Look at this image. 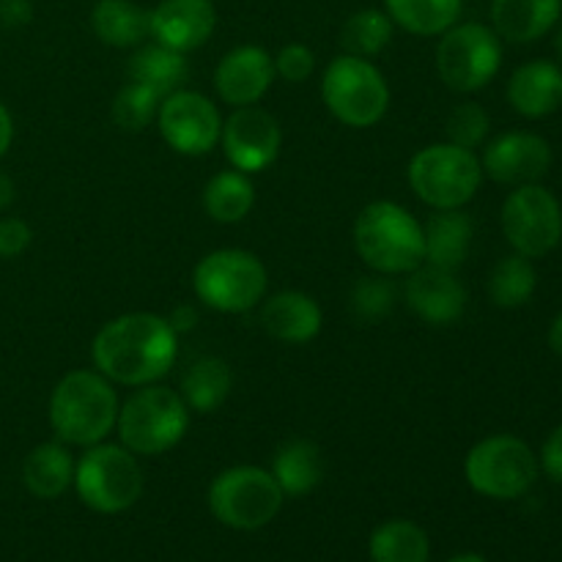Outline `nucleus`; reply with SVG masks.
<instances>
[{
	"mask_svg": "<svg viewBox=\"0 0 562 562\" xmlns=\"http://www.w3.org/2000/svg\"><path fill=\"white\" fill-rule=\"evenodd\" d=\"M267 267L239 247H223L198 261L192 289L203 305L220 313H247L267 294Z\"/></svg>",
	"mask_w": 562,
	"mask_h": 562,
	"instance_id": "obj_7",
	"label": "nucleus"
},
{
	"mask_svg": "<svg viewBox=\"0 0 562 562\" xmlns=\"http://www.w3.org/2000/svg\"><path fill=\"white\" fill-rule=\"evenodd\" d=\"M448 562H488V560L481 558V554H475V552H464V554H456V558H450Z\"/></svg>",
	"mask_w": 562,
	"mask_h": 562,
	"instance_id": "obj_44",
	"label": "nucleus"
},
{
	"mask_svg": "<svg viewBox=\"0 0 562 562\" xmlns=\"http://www.w3.org/2000/svg\"><path fill=\"white\" fill-rule=\"evenodd\" d=\"M91 27L108 47L132 49L151 36V11L135 0H97L91 11Z\"/></svg>",
	"mask_w": 562,
	"mask_h": 562,
	"instance_id": "obj_23",
	"label": "nucleus"
},
{
	"mask_svg": "<svg viewBox=\"0 0 562 562\" xmlns=\"http://www.w3.org/2000/svg\"><path fill=\"white\" fill-rule=\"evenodd\" d=\"M488 130H492V119L477 102H461L459 108L450 110L448 121H445L448 143L467 148V151L481 148L486 143Z\"/></svg>",
	"mask_w": 562,
	"mask_h": 562,
	"instance_id": "obj_35",
	"label": "nucleus"
},
{
	"mask_svg": "<svg viewBox=\"0 0 562 562\" xmlns=\"http://www.w3.org/2000/svg\"><path fill=\"white\" fill-rule=\"evenodd\" d=\"M483 181V165L475 151L434 143L420 148L409 162V184L415 195L431 209H461L477 195Z\"/></svg>",
	"mask_w": 562,
	"mask_h": 562,
	"instance_id": "obj_9",
	"label": "nucleus"
},
{
	"mask_svg": "<svg viewBox=\"0 0 562 562\" xmlns=\"http://www.w3.org/2000/svg\"><path fill=\"white\" fill-rule=\"evenodd\" d=\"M283 499L285 494L272 472L250 464L220 472L209 486V510L214 519L241 532L261 530L274 521Z\"/></svg>",
	"mask_w": 562,
	"mask_h": 562,
	"instance_id": "obj_6",
	"label": "nucleus"
},
{
	"mask_svg": "<svg viewBox=\"0 0 562 562\" xmlns=\"http://www.w3.org/2000/svg\"><path fill=\"white\" fill-rule=\"evenodd\" d=\"M508 102L525 119H547L562 104V66L530 60L510 75Z\"/></svg>",
	"mask_w": 562,
	"mask_h": 562,
	"instance_id": "obj_20",
	"label": "nucleus"
},
{
	"mask_svg": "<svg viewBox=\"0 0 562 562\" xmlns=\"http://www.w3.org/2000/svg\"><path fill=\"white\" fill-rule=\"evenodd\" d=\"M404 300L417 318L434 327L456 324L467 311V289L459 274L431 263H420L415 272L406 274Z\"/></svg>",
	"mask_w": 562,
	"mask_h": 562,
	"instance_id": "obj_16",
	"label": "nucleus"
},
{
	"mask_svg": "<svg viewBox=\"0 0 562 562\" xmlns=\"http://www.w3.org/2000/svg\"><path fill=\"white\" fill-rule=\"evenodd\" d=\"M33 20V0H0V25L25 27Z\"/></svg>",
	"mask_w": 562,
	"mask_h": 562,
	"instance_id": "obj_39",
	"label": "nucleus"
},
{
	"mask_svg": "<svg viewBox=\"0 0 562 562\" xmlns=\"http://www.w3.org/2000/svg\"><path fill=\"white\" fill-rule=\"evenodd\" d=\"M536 267H532L530 258L519 256V252L503 258V261L492 269V278H488V296H492L494 305L505 307V311L527 305L530 296L536 294Z\"/></svg>",
	"mask_w": 562,
	"mask_h": 562,
	"instance_id": "obj_32",
	"label": "nucleus"
},
{
	"mask_svg": "<svg viewBox=\"0 0 562 562\" xmlns=\"http://www.w3.org/2000/svg\"><path fill=\"white\" fill-rule=\"evenodd\" d=\"M33 231L25 220L3 217L0 220V258H16L31 247Z\"/></svg>",
	"mask_w": 562,
	"mask_h": 562,
	"instance_id": "obj_37",
	"label": "nucleus"
},
{
	"mask_svg": "<svg viewBox=\"0 0 562 562\" xmlns=\"http://www.w3.org/2000/svg\"><path fill=\"white\" fill-rule=\"evenodd\" d=\"M538 467H541V470L547 472V477H552L554 483H562V426L554 428L547 437V442H543Z\"/></svg>",
	"mask_w": 562,
	"mask_h": 562,
	"instance_id": "obj_38",
	"label": "nucleus"
},
{
	"mask_svg": "<svg viewBox=\"0 0 562 562\" xmlns=\"http://www.w3.org/2000/svg\"><path fill=\"white\" fill-rule=\"evenodd\" d=\"M549 346H552L554 355L562 357V313L554 318L552 327H549Z\"/></svg>",
	"mask_w": 562,
	"mask_h": 562,
	"instance_id": "obj_43",
	"label": "nucleus"
},
{
	"mask_svg": "<svg viewBox=\"0 0 562 562\" xmlns=\"http://www.w3.org/2000/svg\"><path fill=\"white\" fill-rule=\"evenodd\" d=\"M395 302H398V285L390 280V274H368L360 278L351 289V311L360 322L376 324L393 313Z\"/></svg>",
	"mask_w": 562,
	"mask_h": 562,
	"instance_id": "obj_34",
	"label": "nucleus"
},
{
	"mask_svg": "<svg viewBox=\"0 0 562 562\" xmlns=\"http://www.w3.org/2000/svg\"><path fill=\"white\" fill-rule=\"evenodd\" d=\"M558 31H554V53H558V58H560V64H562V22H558Z\"/></svg>",
	"mask_w": 562,
	"mask_h": 562,
	"instance_id": "obj_45",
	"label": "nucleus"
},
{
	"mask_svg": "<svg viewBox=\"0 0 562 562\" xmlns=\"http://www.w3.org/2000/svg\"><path fill=\"white\" fill-rule=\"evenodd\" d=\"M121 401L115 384L97 368L69 371L49 395V426L64 445L91 448L115 431Z\"/></svg>",
	"mask_w": 562,
	"mask_h": 562,
	"instance_id": "obj_2",
	"label": "nucleus"
},
{
	"mask_svg": "<svg viewBox=\"0 0 562 562\" xmlns=\"http://www.w3.org/2000/svg\"><path fill=\"white\" fill-rule=\"evenodd\" d=\"M368 552L373 562H428L431 541L420 525L409 519H390L371 532Z\"/></svg>",
	"mask_w": 562,
	"mask_h": 562,
	"instance_id": "obj_29",
	"label": "nucleus"
},
{
	"mask_svg": "<svg viewBox=\"0 0 562 562\" xmlns=\"http://www.w3.org/2000/svg\"><path fill=\"white\" fill-rule=\"evenodd\" d=\"M562 16V0H492V27L499 38L530 44L547 36Z\"/></svg>",
	"mask_w": 562,
	"mask_h": 562,
	"instance_id": "obj_21",
	"label": "nucleus"
},
{
	"mask_svg": "<svg viewBox=\"0 0 562 562\" xmlns=\"http://www.w3.org/2000/svg\"><path fill=\"white\" fill-rule=\"evenodd\" d=\"M322 97L329 113L351 130L379 124L390 110V86L368 58L338 55L322 77Z\"/></svg>",
	"mask_w": 562,
	"mask_h": 562,
	"instance_id": "obj_8",
	"label": "nucleus"
},
{
	"mask_svg": "<svg viewBox=\"0 0 562 562\" xmlns=\"http://www.w3.org/2000/svg\"><path fill=\"white\" fill-rule=\"evenodd\" d=\"M261 327L267 329L269 338L280 340V344L302 346L318 338L324 327V313L311 294L280 291L263 302Z\"/></svg>",
	"mask_w": 562,
	"mask_h": 562,
	"instance_id": "obj_19",
	"label": "nucleus"
},
{
	"mask_svg": "<svg viewBox=\"0 0 562 562\" xmlns=\"http://www.w3.org/2000/svg\"><path fill=\"white\" fill-rule=\"evenodd\" d=\"M395 25L384 9H360L344 22L340 31V44H344L346 55H357V58H368L384 53L393 42Z\"/></svg>",
	"mask_w": 562,
	"mask_h": 562,
	"instance_id": "obj_31",
	"label": "nucleus"
},
{
	"mask_svg": "<svg viewBox=\"0 0 562 562\" xmlns=\"http://www.w3.org/2000/svg\"><path fill=\"white\" fill-rule=\"evenodd\" d=\"M355 250L379 274H409L426 263L423 225L401 203L373 201L355 220Z\"/></svg>",
	"mask_w": 562,
	"mask_h": 562,
	"instance_id": "obj_3",
	"label": "nucleus"
},
{
	"mask_svg": "<svg viewBox=\"0 0 562 562\" xmlns=\"http://www.w3.org/2000/svg\"><path fill=\"white\" fill-rule=\"evenodd\" d=\"M179 357V333L157 313H124L104 324L91 344V360L102 376L126 387L157 384Z\"/></svg>",
	"mask_w": 562,
	"mask_h": 562,
	"instance_id": "obj_1",
	"label": "nucleus"
},
{
	"mask_svg": "<svg viewBox=\"0 0 562 562\" xmlns=\"http://www.w3.org/2000/svg\"><path fill=\"white\" fill-rule=\"evenodd\" d=\"M214 27L217 11L212 0H162L151 9V38L176 53L203 47Z\"/></svg>",
	"mask_w": 562,
	"mask_h": 562,
	"instance_id": "obj_18",
	"label": "nucleus"
},
{
	"mask_svg": "<svg viewBox=\"0 0 562 562\" xmlns=\"http://www.w3.org/2000/svg\"><path fill=\"white\" fill-rule=\"evenodd\" d=\"M14 198H16L14 181H11V176H5L3 170H0V212L11 206V203H14Z\"/></svg>",
	"mask_w": 562,
	"mask_h": 562,
	"instance_id": "obj_42",
	"label": "nucleus"
},
{
	"mask_svg": "<svg viewBox=\"0 0 562 562\" xmlns=\"http://www.w3.org/2000/svg\"><path fill=\"white\" fill-rule=\"evenodd\" d=\"M11 140H14V119H11L9 108L0 102V159L9 154Z\"/></svg>",
	"mask_w": 562,
	"mask_h": 562,
	"instance_id": "obj_41",
	"label": "nucleus"
},
{
	"mask_svg": "<svg viewBox=\"0 0 562 562\" xmlns=\"http://www.w3.org/2000/svg\"><path fill=\"white\" fill-rule=\"evenodd\" d=\"M157 126L162 140L184 157H203L220 143L223 115L203 93L179 88L159 102Z\"/></svg>",
	"mask_w": 562,
	"mask_h": 562,
	"instance_id": "obj_13",
	"label": "nucleus"
},
{
	"mask_svg": "<svg viewBox=\"0 0 562 562\" xmlns=\"http://www.w3.org/2000/svg\"><path fill=\"white\" fill-rule=\"evenodd\" d=\"M75 464L64 442H42L22 461V483L38 499H55L75 483Z\"/></svg>",
	"mask_w": 562,
	"mask_h": 562,
	"instance_id": "obj_25",
	"label": "nucleus"
},
{
	"mask_svg": "<svg viewBox=\"0 0 562 562\" xmlns=\"http://www.w3.org/2000/svg\"><path fill=\"white\" fill-rule=\"evenodd\" d=\"M272 477L285 497H305L324 481V456L313 439H291L272 459Z\"/></svg>",
	"mask_w": 562,
	"mask_h": 562,
	"instance_id": "obj_24",
	"label": "nucleus"
},
{
	"mask_svg": "<svg viewBox=\"0 0 562 562\" xmlns=\"http://www.w3.org/2000/svg\"><path fill=\"white\" fill-rule=\"evenodd\" d=\"M503 234L525 258H543L562 239V206L541 184L516 187L503 203Z\"/></svg>",
	"mask_w": 562,
	"mask_h": 562,
	"instance_id": "obj_12",
	"label": "nucleus"
},
{
	"mask_svg": "<svg viewBox=\"0 0 562 562\" xmlns=\"http://www.w3.org/2000/svg\"><path fill=\"white\" fill-rule=\"evenodd\" d=\"M475 225L461 209H434L431 217L423 225L426 241V263L439 269H459L472 250Z\"/></svg>",
	"mask_w": 562,
	"mask_h": 562,
	"instance_id": "obj_22",
	"label": "nucleus"
},
{
	"mask_svg": "<svg viewBox=\"0 0 562 562\" xmlns=\"http://www.w3.org/2000/svg\"><path fill=\"white\" fill-rule=\"evenodd\" d=\"M159 97L154 88L130 80L113 99V121L124 132H143L151 121H157Z\"/></svg>",
	"mask_w": 562,
	"mask_h": 562,
	"instance_id": "obj_33",
	"label": "nucleus"
},
{
	"mask_svg": "<svg viewBox=\"0 0 562 562\" xmlns=\"http://www.w3.org/2000/svg\"><path fill=\"white\" fill-rule=\"evenodd\" d=\"M316 71V55L307 44L291 42L274 55V75L283 77L285 82H302Z\"/></svg>",
	"mask_w": 562,
	"mask_h": 562,
	"instance_id": "obj_36",
	"label": "nucleus"
},
{
	"mask_svg": "<svg viewBox=\"0 0 562 562\" xmlns=\"http://www.w3.org/2000/svg\"><path fill=\"white\" fill-rule=\"evenodd\" d=\"M190 417V406L176 390L146 384L135 387V393L121 404L115 431L121 445L135 456H162L184 439Z\"/></svg>",
	"mask_w": 562,
	"mask_h": 562,
	"instance_id": "obj_4",
	"label": "nucleus"
},
{
	"mask_svg": "<svg viewBox=\"0 0 562 562\" xmlns=\"http://www.w3.org/2000/svg\"><path fill=\"white\" fill-rule=\"evenodd\" d=\"M503 44L494 27L483 22H456L437 47V71L450 91L475 93L497 77Z\"/></svg>",
	"mask_w": 562,
	"mask_h": 562,
	"instance_id": "obj_11",
	"label": "nucleus"
},
{
	"mask_svg": "<svg viewBox=\"0 0 562 562\" xmlns=\"http://www.w3.org/2000/svg\"><path fill=\"white\" fill-rule=\"evenodd\" d=\"M220 143H223L231 168L241 170L247 176L261 173L280 157L283 130H280V121L272 113H267L258 104H247V108H236L223 121Z\"/></svg>",
	"mask_w": 562,
	"mask_h": 562,
	"instance_id": "obj_14",
	"label": "nucleus"
},
{
	"mask_svg": "<svg viewBox=\"0 0 562 562\" xmlns=\"http://www.w3.org/2000/svg\"><path fill=\"white\" fill-rule=\"evenodd\" d=\"M274 58L258 44H241L225 53L214 69L220 99L234 108L258 104L274 82Z\"/></svg>",
	"mask_w": 562,
	"mask_h": 562,
	"instance_id": "obj_17",
	"label": "nucleus"
},
{
	"mask_svg": "<svg viewBox=\"0 0 562 562\" xmlns=\"http://www.w3.org/2000/svg\"><path fill=\"white\" fill-rule=\"evenodd\" d=\"M464 0H384L393 25L415 36H442L461 16Z\"/></svg>",
	"mask_w": 562,
	"mask_h": 562,
	"instance_id": "obj_30",
	"label": "nucleus"
},
{
	"mask_svg": "<svg viewBox=\"0 0 562 562\" xmlns=\"http://www.w3.org/2000/svg\"><path fill=\"white\" fill-rule=\"evenodd\" d=\"M231 387H234V373L228 362L223 357H201L187 368L179 395L190 412L209 415L228 401Z\"/></svg>",
	"mask_w": 562,
	"mask_h": 562,
	"instance_id": "obj_26",
	"label": "nucleus"
},
{
	"mask_svg": "<svg viewBox=\"0 0 562 562\" xmlns=\"http://www.w3.org/2000/svg\"><path fill=\"white\" fill-rule=\"evenodd\" d=\"M168 322H170V327H173L179 335L190 333V329L198 324V311L184 302V305H176L173 311H170Z\"/></svg>",
	"mask_w": 562,
	"mask_h": 562,
	"instance_id": "obj_40",
	"label": "nucleus"
},
{
	"mask_svg": "<svg viewBox=\"0 0 562 562\" xmlns=\"http://www.w3.org/2000/svg\"><path fill=\"white\" fill-rule=\"evenodd\" d=\"M538 456L510 434H494L472 445L464 459V477L472 492L488 499H519L538 481Z\"/></svg>",
	"mask_w": 562,
	"mask_h": 562,
	"instance_id": "obj_10",
	"label": "nucleus"
},
{
	"mask_svg": "<svg viewBox=\"0 0 562 562\" xmlns=\"http://www.w3.org/2000/svg\"><path fill=\"white\" fill-rule=\"evenodd\" d=\"M256 206V187L241 170H220L203 187V209L214 223H241Z\"/></svg>",
	"mask_w": 562,
	"mask_h": 562,
	"instance_id": "obj_28",
	"label": "nucleus"
},
{
	"mask_svg": "<svg viewBox=\"0 0 562 562\" xmlns=\"http://www.w3.org/2000/svg\"><path fill=\"white\" fill-rule=\"evenodd\" d=\"M481 165L497 184H538L552 168V146L536 132H505L483 148Z\"/></svg>",
	"mask_w": 562,
	"mask_h": 562,
	"instance_id": "obj_15",
	"label": "nucleus"
},
{
	"mask_svg": "<svg viewBox=\"0 0 562 562\" xmlns=\"http://www.w3.org/2000/svg\"><path fill=\"white\" fill-rule=\"evenodd\" d=\"M190 75L184 53L165 47V44H140L137 53L130 58V80L154 88L159 97L179 91Z\"/></svg>",
	"mask_w": 562,
	"mask_h": 562,
	"instance_id": "obj_27",
	"label": "nucleus"
},
{
	"mask_svg": "<svg viewBox=\"0 0 562 562\" xmlns=\"http://www.w3.org/2000/svg\"><path fill=\"white\" fill-rule=\"evenodd\" d=\"M77 497L82 505L104 516H115L130 510L140 499L146 477L140 461L124 445L99 442L86 448V453L75 464Z\"/></svg>",
	"mask_w": 562,
	"mask_h": 562,
	"instance_id": "obj_5",
	"label": "nucleus"
}]
</instances>
